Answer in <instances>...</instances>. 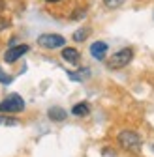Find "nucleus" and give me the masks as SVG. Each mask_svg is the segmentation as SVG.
Returning a JSON list of instances; mask_svg holds the SVG:
<instances>
[{"instance_id":"4","label":"nucleus","mask_w":154,"mask_h":157,"mask_svg":"<svg viewBox=\"0 0 154 157\" xmlns=\"http://www.w3.org/2000/svg\"><path fill=\"white\" fill-rule=\"evenodd\" d=\"M38 43L43 49H59V47H64L66 37H62L60 34H42L38 37Z\"/></svg>"},{"instance_id":"15","label":"nucleus","mask_w":154,"mask_h":157,"mask_svg":"<svg viewBox=\"0 0 154 157\" xmlns=\"http://www.w3.org/2000/svg\"><path fill=\"white\" fill-rule=\"evenodd\" d=\"M4 8V2H2V0H0V10H2Z\"/></svg>"},{"instance_id":"13","label":"nucleus","mask_w":154,"mask_h":157,"mask_svg":"<svg viewBox=\"0 0 154 157\" xmlns=\"http://www.w3.org/2000/svg\"><path fill=\"white\" fill-rule=\"evenodd\" d=\"M10 26V23L6 21V19H0V30H4V28H8Z\"/></svg>"},{"instance_id":"6","label":"nucleus","mask_w":154,"mask_h":157,"mask_svg":"<svg viewBox=\"0 0 154 157\" xmlns=\"http://www.w3.org/2000/svg\"><path fill=\"white\" fill-rule=\"evenodd\" d=\"M105 52H107V43L105 41H94L90 45V54H92V58H96V60H103Z\"/></svg>"},{"instance_id":"3","label":"nucleus","mask_w":154,"mask_h":157,"mask_svg":"<svg viewBox=\"0 0 154 157\" xmlns=\"http://www.w3.org/2000/svg\"><path fill=\"white\" fill-rule=\"evenodd\" d=\"M119 144L124 148V150H130V151H137L141 148V136L136 133V131H122L119 135Z\"/></svg>"},{"instance_id":"9","label":"nucleus","mask_w":154,"mask_h":157,"mask_svg":"<svg viewBox=\"0 0 154 157\" xmlns=\"http://www.w3.org/2000/svg\"><path fill=\"white\" fill-rule=\"evenodd\" d=\"M90 112V107L87 105V103H77V105H73V109H71V114L73 116H87Z\"/></svg>"},{"instance_id":"2","label":"nucleus","mask_w":154,"mask_h":157,"mask_svg":"<svg viewBox=\"0 0 154 157\" xmlns=\"http://www.w3.org/2000/svg\"><path fill=\"white\" fill-rule=\"evenodd\" d=\"M133 58V49L126 47V49H120L119 52H115L109 60H107V67L111 69H120V67H126Z\"/></svg>"},{"instance_id":"8","label":"nucleus","mask_w":154,"mask_h":157,"mask_svg":"<svg viewBox=\"0 0 154 157\" xmlns=\"http://www.w3.org/2000/svg\"><path fill=\"white\" fill-rule=\"evenodd\" d=\"M66 110L64 109H60V107H51L49 109V118L53 122H62V120H66Z\"/></svg>"},{"instance_id":"12","label":"nucleus","mask_w":154,"mask_h":157,"mask_svg":"<svg viewBox=\"0 0 154 157\" xmlns=\"http://www.w3.org/2000/svg\"><path fill=\"white\" fill-rule=\"evenodd\" d=\"M11 81H13V77L8 75V73H4L2 69H0V82H2V84H10Z\"/></svg>"},{"instance_id":"5","label":"nucleus","mask_w":154,"mask_h":157,"mask_svg":"<svg viewBox=\"0 0 154 157\" xmlns=\"http://www.w3.org/2000/svg\"><path fill=\"white\" fill-rule=\"evenodd\" d=\"M28 51H30L28 45H15V47H10V49L4 52V62H6V64H13V62H17L21 56H25Z\"/></svg>"},{"instance_id":"11","label":"nucleus","mask_w":154,"mask_h":157,"mask_svg":"<svg viewBox=\"0 0 154 157\" xmlns=\"http://www.w3.org/2000/svg\"><path fill=\"white\" fill-rule=\"evenodd\" d=\"M0 125H6V127L19 125V120L17 118H11V116H0Z\"/></svg>"},{"instance_id":"10","label":"nucleus","mask_w":154,"mask_h":157,"mask_svg":"<svg viewBox=\"0 0 154 157\" xmlns=\"http://www.w3.org/2000/svg\"><path fill=\"white\" fill-rule=\"evenodd\" d=\"M88 34H90L88 28H79V30H75V32H73V39H75V41H85Z\"/></svg>"},{"instance_id":"7","label":"nucleus","mask_w":154,"mask_h":157,"mask_svg":"<svg viewBox=\"0 0 154 157\" xmlns=\"http://www.w3.org/2000/svg\"><path fill=\"white\" fill-rule=\"evenodd\" d=\"M62 58L66 62H70V64H79L81 54H79V51L73 49V47H64L62 49Z\"/></svg>"},{"instance_id":"1","label":"nucleus","mask_w":154,"mask_h":157,"mask_svg":"<svg viewBox=\"0 0 154 157\" xmlns=\"http://www.w3.org/2000/svg\"><path fill=\"white\" fill-rule=\"evenodd\" d=\"M25 109V101L19 94H10L6 99L0 103V112L2 114H17Z\"/></svg>"},{"instance_id":"14","label":"nucleus","mask_w":154,"mask_h":157,"mask_svg":"<svg viewBox=\"0 0 154 157\" xmlns=\"http://www.w3.org/2000/svg\"><path fill=\"white\" fill-rule=\"evenodd\" d=\"M45 2H49V4H55V2H60V0H45Z\"/></svg>"}]
</instances>
